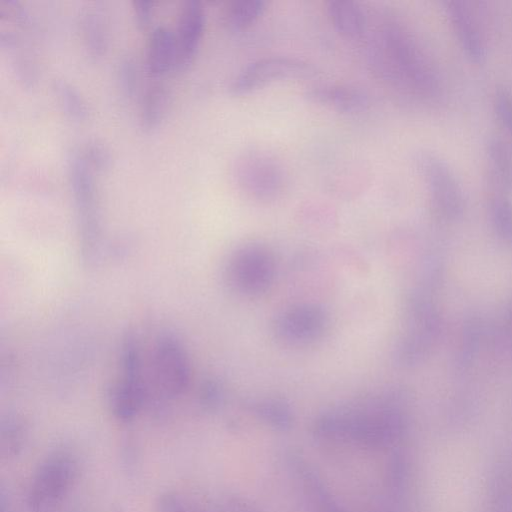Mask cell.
Segmentation results:
<instances>
[{"label": "cell", "mask_w": 512, "mask_h": 512, "mask_svg": "<svg viewBox=\"0 0 512 512\" xmlns=\"http://www.w3.org/2000/svg\"><path fill=\"white\" fill-rule=\"evenodd\" d=\"M368 60L373 72L389 86L423 99L439 94L440 80L424 48L395 16H385L371 32Z\"/></svg>", "instance_id": "6da1fadb"}, {"label": "cell", "mask_w": 512, "mask_h": 512, "mask_svg": "<svg viewBox=\"0 0 512 512\" xmlns=\"http://www.w3.org/2000/svg\"><path fill=\"white\" fill-rule=\"evenodd\" d=\"M276 275V262L267 246L249 243L239 247L229 258L225 276L229 286L237 293L255 297L272 286Z\"/></svg>", "instance_id": "7a4b0ae2"}, {"label": "cell", "mask_w": 512, "mask_h": 512, "mask_svg": "<svg viewBox=\"0 0 512 512\" xmlns=\"http://www.w3.org/2000/svg\"><path fill=\"white\" fill-rule=\"evenodd\" d=\"M77 477V463L67 453L47 457L33 476L29 512H59Z\"/></svg>", "instance_id": "3957f363"}, {"label": "cell", "mask_w": 512, "mask_h": 512, "mask_svg": "<svg viewBox=\"0 0 512 512\" xmlns=\"http://www.w3.org/2000/svg\"><path fill=\"white\" fill-rule=\"evenodd\" d=\"M94 173L79 148L70 152L67 160L68 183L82 242L88 250L94 247L100 233V211Z\"/></svg>", "instance_id": "277c9868"}, {"label": "cell", "mask_w": 512, "mask_h": 512, "mask_svg": "<svg viewBox=\"0 0 512 512\" xmlns=\"http://www.w3.org/2000/svg\"><path fill=\"white\" fill-rule=\"evenodd\" d=\"M233 176L245 195L261 202L277 199L286 186V175L280 162L260 150L240 155L235 161Z\"/></svg>", "instance_id": "5b68a950"}, {"label": "cell", "mask_w": 512, "mask_h": 512, "mask_svg": "<svg viewBox=\"0 0 512 512\" xmlns=\"http://www.w3.org/2000/svg\"><path fill=\"white\" fill-rule=\"evenodd\" d=\"M317 69L307 61L290 56H268L244 67L231 81L233 95H245L275 81L311 78Z\"/></svg>", "instance_id": "8992f818"}, {"label": "cell", "mask_w": 512, "mask_h": 512, "mask_svg": "<svg viewBox=\"0 0 512 512\" xmlns=\"http://www.w3.org/2000/svg\"><path fill=\"white\" fill-rule=\"evenodd\" d=\"M416 163L434 209L445 216H454L462 209L461 185L449 164L440 156L422 151Z\"/></svg>", "instance_id": "52a82bcc"}, {"label": "cell", "mask_w": 512, "mask_h": 512, "mask_svg": "<svg viewBox=\"0 0 512 512\" xmlns=\"http://www.w3.org/2000/svg\"><path fill=\"white\" fill-rule=\"evenodd\" d=\"M328 327L325 310L316 304L293 305L275 319V337L288 346H306L322 338Z\"/></svg>", "instance_id": "ba28073f"}, {"label": "cell", "mask_w": 512, "mask_h": 512, "mask_svg": "<svg viewBox=\"0 0 512 512\" xmlns=\"http://www.w3.org/2000/svg\"><path fill=\"white\" fill-rule=\"evenodd\" d=\"M151 356L152 379L157 390L167 397L181 394L189 384L190 367L180 343L172 337H161Z\"/></svg>", "instance_id": "9c48e42d"}, {"label": "cell", "mask_w": 512, "mask_h": 512, "mask_svg": "<svg viewBox=\"0 0 512 512\" xmlns=\"http://www.w3.org/2000/svg\"><path fill=\"white\" fill-rule=\"evenodd\" d=\"M206 14L201 1L187 0L180 9L175 32L176 72L186 71L194 62L205 31Z\"/></svg>", "instance_id": "30bf717a"}, {"label": "cell", "mask_w": 512, "mask_h": 512, "mask_svg": "<svg viewBox=\"0 0 512 512\" xmlns=\"http://www.w3.org/2000/svg\"><path fill=\"white\" fill-rule=\"evenodd\" d=\"M176 59L177 48L174 30L164 24L152 26L145 52L147 74L153 79H158L169 71H175Z\"/></svg>", "instance_id": "8fae6325"}, {"label": "cell", "mask_w": 512, "mask_h": 512, "mask_svg": "<svg viewBox=\"0 0 512 512\" xmlns=\"http://www.w3.org/2000/svg\"><path fill=\"white\" fill-rule=\"evenodd\" d=\"M446 11L467 56L475 62L483 61L486 55L484 40L468 4L457 0L447 1Z\"/></svg>", "instance_id": "7c38bea8"}, {"label": "cell", "mask_w": 512, "mask_h": 512, "mask_svg": "<svg viewBox=\"0 0 512 512\" xmlns=\"http://www.w3.org/2000/svg\"><path fill=\"white\" fill-rule=\"evenodd\" d=\"M308 101L340 112L355 113L369 106V97L361 89L350 85L324 84L305 92Z\"/></svg>", "instance_id": "4fadbf2b"}, {"label": "cell", "mask_w": 512, "mask_h": 512, "mask_svg": "<svg viewBox=\"0 0 512 512\" xmlns=\"http://www.w3.org/2000/svg\"><path fill=\"white\" fill-rule=\"evenodd\" d=\"M327 14L335 30L348 39H360L368 31L369 20L363 7L349 0H331Z\"/></svg>", "instance_id": "5bb4252c"}, {"label": "cell", "mask_w": 512, "mask_h": 512, "mask_svg": "<svg viewBox=\"0 0 512 512\" xmlns=\"http://www.w3.org/2000/svg\"><path fill=\"white\" fill-rule=\"evenodd\" d=\"M485 155L493 187L504 193L512 191V154L507 144L498 137H490Z\"/></svg>", "instance_id": "9a60e30c"}, {"label": "cell", "mask_w": 512, "mask_h": 512, "mask_svg": "<svg viewBox=\"0 0 512 512\" xmlns=\"http://www.w3.org/2000/svg\"><path fill=\"white\" fill-rule=\"evenodd\" d=\"M170 103V92L162 83H153L144 91L139 110L141 128L156 130L164 120Z\"/></svg>", "instance_id": "2e32d148"}, {"label": "cell", "mask_w": 512, "mask_h": 512, "mask_svg": "<svg viewBox=\"0 0 512 512\" xmlns=\"http://www.w3.org/2000/svg\"><path fill=\"white\" fill-rule=\"evenodd\" d=\"M80 29L84 47L94 59L101 58L108 49V29L101 12L89 8L80 17Z\"/></svg>", "instance_id": "e0dca14e"}, {"label": "cell", "mask_w": 512, "mask_h": 512, "mask_svg": "<svg viewBox=\"0 0 512 512\" xmlns=\"http://www.w3.org/2000/svg\"><path fill=\"white\" fill-rule=\"evenodd\" d=\"M266 5L264 0H235L224 10V24L230 31H241L263 14Z\"/></svg>", "instance_id": "ac0fdd59"}, {"label": "cell", "mask_w": 512, "mask_h": 512, "mask_svg": "<svg viewBox=\"0 0 512 512\" xmlns=\"http://www.w3.org/2000/svg\"><path fill=\"white\" fill-rule=\"evenodd\" d=\"M53 90L65 116L73 122H83L88 116L87 103L81 92L69 81L57 79Z\"/></svg>", "instance_id": "d6986e66"}, {"label": "cell", "mask_w": 512, "mask_h": 512, "mask_svg": "<svg viewBox=\"0 0 512 512\" xmlns=\"http://www.w3.org/2000/svg\"><path fill=\"white\" fill-rule=\"evenodd\" d=\"M139 66L132 55L122 56L116 66V82L120 93L132 98L139 86Z\"/></svg>", "instance_id": "ffe728a7"}, {"label": "cell", "mask_w": 512, "mask_h": 512, "mask_svg": "<svg viewBox=\"0 0 512 512\" xmlns=\"http://www.w3.org/2000/svg\"><path fill=\"white\" fill-rule=\"evenodd\" d=\"M7 51L12 52V67L18 81L24 87H32L38 76L37 66L33 58L30 57L28 52L21 50L20 42Z\"/></svg>", "instance_id": "44dd1931"}, {"label": "cell", "mask_w": 512, "mask_h": 512, "mask_svg": "<svg viewBox=\"0 0 512 512\" xmlns=\"http://www.w3.org/2000/svg\"><path fill=\"white\" fill-rule=\"evenodd\" d=\"M79 150L94 172H104L111 167V150L102 141L89 140Z\"/></svg>", "instance_id": "7402d4cb"}, {"label": "cell", "mask_w": 512, "mask_h": 512, "mask_svg": "<svg viewBox=\"0 0 512 512\" xmlns=\"http://www.w3.org/2000/svg\"><path fill=\"white\" fill-rule=\"evenodd\" d=\"M491 214L497 228L512 237V204L503 195L495 196L490 204Z\"/></svg>", "instance_id": "603a6c76"}, {"label": "cell", "mask_w": 512, "mask_h": 512, "mask_svg": "<svg viewBox=\"0 0 512 512\" xmlns=\"http://www.w3.org/2000/svg\"><path fill=\"white\" fill-rule=\"evenodd\" d=\"M0 17L15 24L19 28L28 29L32 25L29 11L16 0H5L0 3Z\"/></svg>", "instance_id": "cb8c5ba5"}, {"label": "cell", "mask_w": 512, "mask_h": 512, "mask_svg": "<svg viewBox=\"0 0 512 512\" xmlns=\"http://www.w3.org/2000/svg\"><path fill=\"white\" fill-rule=\"evenodd\" d=\"M23 428L15 422H8L2 427L1 453L3 456H14L23 445Z\"/></svg>", "instance_id": "d4e9b609"}, {"label": "cell", "mask_w": 512, "mask_h": 512, "mask_svg": "<svg viewBox=\"0 0 512 512\" xmlns=\"http://www.w3.org/2000/svg\"><path fill=\"white\" fill-rule=\"evenodd\" d=\"M495 108L504 127L512 137V95L500 89L495 95Z\"/></svg>", "instance_id": "484cf974"}, {"label": "cell", "mask_w": 512, "mask_h": 512, "mask_svg": "<svg viewBox=\"0 0 512 512\" xmlns=\"http://www.w3.org/2000/svg\"><path fill=\"white\" fill-rule=\"evenodd\" d=\"M154 3L150 0H133L132 11L135 23L141 29L151 28L154 16Z\"/></svg>", "instance_id": "4316f807"}, {"label": "cell", "mask_w": 512, "mask_h": 512, "mask_svg": "<svg viewBox=\"0 0 512 512\" xmlns=\"http://www.w3.org/2000/svg\"><path fill=\"white\" fill-rule=\"evenodd\" d=\"M159 512H188V508L184 501L172 494L162 496L158 503Z\"/></svg>", "instance_id": "83f0119b"}]
</instances>
